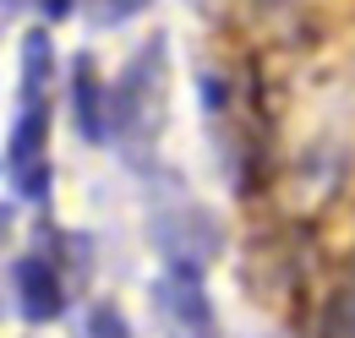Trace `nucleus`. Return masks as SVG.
<instances>
[{
  "instance_id": "f257e3e1",
  "label": "nucleus",
  "mask_w": 355,
  "mask_h": 338,
  "mask_svg": "<svg viewBox=\"0 0 355 338\" xmlns=\"http://www.w3.org/2000/svg\"><path fill=\"white\" fill-rule=\"evenodd\" d=\"M153 305H159V322L170 338H214V305L197 278V262L175 256L153 284Z\"/></svg>"
},
{
  "instance_id": "f03ea898",
  "label": "nucleus",
  "mask_w": 355,
  "mask_h": 338,
  "mask_svg": "<svg viewBox=\"0 0 355 338\" xmlns=\"http://www.w3.org/2000/svg\"><path fill=\"white\" fill-rule=\"evenodd\" d=\"M6 164H11V180H17L22 197L44 202V191H49V169H44V93H28V109H22V121H17V131H11Z\"/></svg>"
},
{
  "instance_id": "7ed1b4c3",
  "label": "nucleus",
  "mask_w": 355,
  "mask_h": 338,
  "mask_svg": "<svg viewBox=\"0 0 355 338\" xmlns=\"http://www.w3.org/2000/svg\"><path fill=\"white\" fill-rule=\"evenodd\" d=\"M11 295H17V311H22L28 322H55L60 305H66V290H60L49 256H39V251L11 262Z\"/></svg>"
},
{
  "instance_id": "20e7f679",
  "label": "nucleus",
  "mask_w": 355,
  "mask_h": 338,
  "mask_svg": "<svg viewBox=\"0 0 355 338\" xmlns=\"http://www.w3.org/2000/svg\"><path fill=\"white\" fill-rule=\"evenodd\" d=\"M71 115L88 142H104V87H98L88 60H77V77H71Z\"/></svg>"
},
{
  "instance_id": "39448f33",
  "label": "nucleus",
  "mask_w": 355,
  "mask_h": 338,
  "mask_svg": "<svg viewBox=\"0 0 355 338\" xmlns=\"http://www.w3.org/2000/svg\"><path fill=\"white\" fill-rule=\"evenodd\" d=\"M83 338H132V328H126V317H121L115 305H93Z\"/></svg>"
},
{
  "instance_id": "423d86ee",
  "label": "nucleus",
  "mask_w": 355,
  "mask_h": 338,
  "mask_svg": "<svg viewBox=\"0 0 355 338\" xmlns=\"http://www.w3.org/2000/svg\"><path fill=\"white\" fill-rule=\"evenodd\" d=\"M93 22H126L137 11H148V0H83Z\"/></svg>"
},
{
  "instance_id": "0eeeda50",
  "label": "nucleus",
  "mask_w": 355,
  "mask_h": 338,
  "mask_svg": "<svg viewBox=\"0 0 355 338\" xmlns=\"http://www.w3.org/2000/svg\"><path fill=\"white\" fill-rule=\"evenodd\" d=\"M39 6H44V17H66L71 11V0H39Z\"/></svg>"
}]
</instances>
